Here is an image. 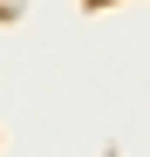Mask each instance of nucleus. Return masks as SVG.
<instances>
[{
	"mask_svg": "<svg viewBox=\"0 0 150 157\" xmlns=\"http://www.w3.org/2000/svg\"><path fill=\"white\" fill-rule=\"evenodd\" d=\"M0 14H14V0H0Z\"/></svg>",
	"mask_w": 150,
	"mask_h": 157,
	"instance_id": "obj_1",
	"label": "nucleus"
}]
</instances>
